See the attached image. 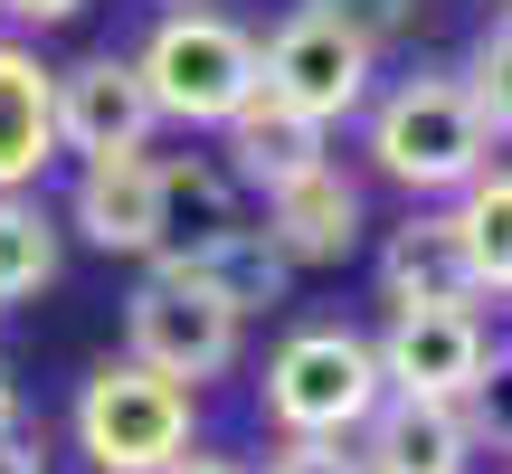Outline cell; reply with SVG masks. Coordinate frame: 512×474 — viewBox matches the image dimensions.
Masks as SVG:
<instances>
[{"label": "cell", "mask_w": 512, "mask_h": 474, "mask_svg": "<svg viewBox=\"0 0 512 474\" xmlns=\"http://www.w3.org/2000/svg\"><path fill=\"white\" fill-rule=\"evenodd\" d=\"M190 437H200V389L162 380L143 361H105L76 389V446L95 474H162Z\"/></svg>", "instance_id": "obj_3"}, {"label": "cell", "mask_w": 512, "mask_h": 474, "mask_svg": "<svg viewBox=\"0 0 512 474\" xmlns=\"http://www.w3.org/2000/svg\"><path fill=\"white\" fill-rule=\"evenodd\" d=\"M124 361L200 389V380H219V370L238 361V313H228L181 256H152V275L124 294Z\"/></svg>", "instance_id": "obj_5"}, {"label": "cell", "mask_w": 512, "mask_h": 474, "mask_svg": "<svg viewBox=\"0 0 512 474\" xmlns=\"http://www.w3.org/2000/svg\"><path fill=\"white\" fill-rule=\"evenodd\" d=\"M370 67H380V38L342 10V0H294L275 19V38L256 48V86L275 105H294L304 124H342V114L370 105Z\"/></svg>", "instance_id": "obj_2"}, {"label": "cell", "mask_w": 512, "mask_h": 474, "mask_svg": "<svg viewBox=\"0 0 512 474\" xmlns=\"http://www.w3.org/2000/svg\"><path fill=\"white\" fill-rule=\"evenodd\" d=\"M171 10H190V0H171Z\"/></svg>", "instance_id": "obj_26"}, {"label": "cell", "mask_w": 512, "mask_h": 474, "mask_svg": "<svg viewBox=\"0 0 512 474\" xmlns=\"http://www.w3.org/2000/svg\"><path fill=\"white\" fill-rule=\"evenodd\" d=\"M133 76H143L152 114L162 124H228V114L256 95V38L238 29V19L219 10H171L162 29L143 38V57H133Z\"/></svg>", "instance_id": "obj_4"}, {"label": "cell", "mask_w": 512, "mask_h": 474, "mask_svg": "<svg viewBox=\"0 0 512 474\" xmlns=\"http://www.w3.org/2000/svg\"><path fill=\"white\" fill-rule=\"evenodd\" d=\"M76 237L105 256H162V162L114 152L76 171Z\"/></svg>", "instance_id": "obj_10"}, {"label": "cell", "mask_w": 512, "mask_h": 474, "mask_svg": "<svg viewBox=\"0 0 512 474\" xmlns=\"http://www.w3.org/2000/svg\"><path fill=\"white\" fill-rule=\"evenodd\" d=\"M370 361H380V380L408 389V399L475 408L484 370H494V342H484L475 304H389V332L370 342Z\"/></svg>", "instance_id": "obj_7"}, {"label": "cell", "mask_w": 512, "mask_h": 474, "mask_svg": "<svg viewBox=\"0 0 512 474\" xmlns=\"http://www.w3.org/2000/svg\"><path fill=\"white\" fill-rule=\"evenodd\" d=\"M162 256H181L190 275H200L209 294H219L228 313H266V304H285V285H294V266H285V247H275L266 228H247V219H228V228H209V237H190V247H162Z\"/></svg>", "instance_id": "obj_13"}, {"label": "cell", "mask_w": 512, "mask_h": 474, "mask_svg": "<svg viewBox=\"0 0 512 474\" xmlns=\"http://www.w3.org/2000/svg\"><path fill=\"white\" fill-rule=\"evenodd\" d=\"M48 275H57V219L29 190H0V313L29 304Z\"/></svg>", "instance_id": "obj_17"}, {"label": "cell", "mask_w": 512, "mask_h": 474, "mask_svg": "<svg viewBox=\"0 0 512 474\" xmlns=\"http://www.w3.org/2000/svg\"><path fill=\"white\" fill-rule=\"evenodd\" d=\"M266 237L285 247V266H342L361 247V190L342 162H313L294 181L266 190Z\"/></svg>", "instance_id": "obj_11"}, {"label": "cell", "mask_w": 512, "mask_h": 474, "mask_svg": "<svg viewBox=\"0 0 512 474\" xmlns=\"http://www.w3.org/2000/svg\"><path fill=\"white\" fill-rule=\"evenodd\" d=\"M351 456H361V474H475V418L446 399L380 389V408L351 427Z\"/></svg>", "instance_id": "obj_9"}, {"label": "cell", "mask_w": 512, "mask_h": 474, "mask_svg": "<svg viewBox=\"0 0 512 474\" xmlns=\"http://www.w3.org/2000/svg\"><path fill=\"white\" fill-rule=\"evenodd\" d=\"M456 237H465V256H475V285L503 294L512 285V181H503V152L456 190Z\"/></svg>", "instance_id": "obj_16"}, {"label": "cell", "mask_w": 512, "mask_h": 474, "mask_svg": "<svg viewBox=\"0 0 512 474\" xmlns=\"http://www.w3.org/2000/svg\"><path fill=\"white\" fill-rule=\"evenodd\" d=\"M0 474H48V465H38V446L19 437V427H10V437H0Z\"/></svg>", "instance_id": "obj_23"}, {"label": "cell", "mask_w": 512, "mask_h": 474, "mask_svg": "<svg viewBox=\"0 0 512 474\" xmlns=\"http://www.w3.org/2000/svg\"><path fill=\"white\" fill-rule=\"evenodd\" d=\"M162 474H247V465H228V456H200V446H181Z\"/></svg>", "instance_id": "obj_24"}, {"label": "cell", "mask_w": 512, "mask_h": 474, "mask_svg": "<svg viewBox=\"0 0 512 474\" xmlns=\"http://www.w3.org/2000/svg\"><path fill=\"white\" fill-rule=\"evenodd\" d=\"M48 114H57V152L76 162H114V152H143L152 143V95L133 76V57H86V67L48 76Z\"/></svg>", "instance_id": "obj_8"}, {"label": "cell", "mask_w": 512, "mask_h": 474, "mask_svg": "<svg viewBox=\"0 0 512 474\" xmlns=\"http://www.w3.org/2000/svg\"><path fill=\"white\" fill-rule=\"evenodd\" d=\"M86 0H0V19L10 29H57V19H76Z\"/></svg>", "instance_id": "obj_22"}, {"label": "cell", "mask_w": 512, "mask_h": 474, "mask_svg": "<svg viewBox=\"0 0 512 474\" xmlns=\"http://www.w3.org/2000/svg\"><path fill=\"white\" fill-rule=\"evenodd\" d=\"M380 294L389 304H475V256H465V237H456V209H427V219H408V228H389V247H380Z\"/></svg>", "instance_id": "obj_12"}, {"label": "cell", "mask_w": 512, "mask_h": 474, "mask_svg": "<svg viewBox=\"0 0 512 474\" xmlns=\"http://www.w3.org/2000/svg\"><path fill=\"white\" fill-rule=\"evenodd\" d=\"M238 200H228V171L209 162H162V247H190V237L228 228Z\"/></svg>", "instance_id": "obj_18"}, {"label": "cell", "mask_w": 512, "mask_h": 474, "mask_svg": "<svg viewBox=\"0 0 512 474\" xmlns=\"http://www.w3.org/2000/svg\"><path fill=\"white\" fill-rule=\"evenodd\" d=\"M57 162V114H48V67L19 38H0V190H29Z\"/></svg>", "instance_id": "obj_15"}, {"label": "cell", "mask_w": 512, "mask_h": 474, "mask_svg": "<svg viewBox=\"0 0 512 474\" xmlns=\"http://www.w3.org/2000/svg\"><path fill=\"white\" fill-rule=\"evenodd\" d=\"M380 361H370L361 332L342 323H313L294 332V342H275L266 361V418L285 427V437H351V427L380 408Z\"/></svg>", "instance_id": "obj_6"}, {"label": "cell", "mask_w": 512, "mask_h": 474, "mask_svg": "<svg viewBox=\"0 0 512 474\" xmlns=\"http://www.w3.org/2000/svg\"><path fill=\"white\" fill-rule=\"evenodd\" d=\"M19 427V389H10V370H0V437Z\"/></svg>", "instance_id": "obj_25"}, {"label": "cell", "mask_w": 512, "mask_h": 474, "mask_svg": "<svg viewBox=\"0 0 512 474\" xmlns=\"http://www.w3.org/2000/svg\"><path fill=\"white\" fill-rule=\"evenodd\" d=\"M342 10H351V19H361V29H370V38H399V29H418V19H427V10H437V0H342Z\"/></svg>", "instance_id": "obj_21"}, {"label": "cell", "mask_w": 512, "mask_h": 474, "mask_svg": "<svg viewBox=\"0 0 512 474\" xmlns=\"http://www.w3.org/2000/svg\"><path fill=\"white\" fill-rule=\"evenodd\" d=\"M266 474H361V456H351V437H285Z\"/></svg>", "instance_id": "obj_20"}, {"label": "cell", "mask_w": 512, "mask_h": 474, "mask_svg": "<svg viewBox=\"0 0 512 474\" xmlns=\"http://www.w3.org/2000/svg\"><path fill=\"white\" fill-rule=\"evenodd\" d=\"M219 133H228V181H247V190H275V181H294V171L332 162V152H323V124H304L294 105H275L266 86H256Z\"/></svg>", "instance_id": "obj_14"}, {"label": "cell", "mask_w": 512, "mask_h": 474, "mask_svg": "<svg viewBox=\"0 0 512 474\" xmlns=\"http://www.w3.org/2000/svg\"><path fill=\"white\" fill-rule=\"evenodd\" d=\"M494 133L475 124V105H465L456 76H399V86L370 105V162L389 171L399 190H418V200H437V190H465L484 162H494Z\"/></svg>", "instance_id": "obj_1"}, {"label": "cell", "mask_w": 512, "mask_h": 474, "mask_svg": "<svg viewBox=\"0 0 512 474\" xmlns=\"http://www.w3.org/2000/svg\"><path fill=\"white\" fill-rule=\"evenodd\" d=\"M456 86H465V105H475V124L503 143V114H512V95H503V19L475 38V57H465V76H456Z\"/></svg>", "instance_id": "obj_19"}]
</instances>
